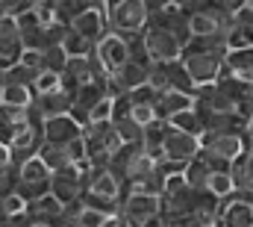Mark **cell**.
I'll list each match as a JSON object with an SVG mask.
<instances>
[{
	"label": "cell",
	"instance_id": "1",
	"mask_svg": "<svg viewBox=\"0 0 253 227\" xmlns=\"http://www.w3.org/2000/svg\"><path fill=\"white\" fill-rule=\"evenodd\" d=\"M194 110L203 118L206 133H245V124L236 115V107H233L230 95L218 83L194 89Z\"/></svg>",
	"mask_w": 253,
	"mask_h": 227
},
{
	"label": "cell",
	"instance_id": "2",
	"mask_svg": "<svg viewBox=\"0 0 253 227\" xmlns=\"http://www.w3.org/2000/svg\"><path fill=\"white\" fill-rule=\"evenodd\" d=\"M224 57H227V48L221 39H191L183 51V68L189 74V80L197 86H209L221 77V68H224Z\"/></svg>",
	"mask_w": 253,
	"mask_h": 227
},
{
	"label": "cell",
	"instance_id": "3",
	"mask_svg": "<svg viewBox=\"0 0 253 227\" xmlns=\"http://www.w3.org/2000/svg\"><path fill=\"white\" fill-rule=\"evenodd\" d=\"M121 198H124V180L109 166H85V174H83V198H80L83 204L118 216Z\"/></svg>",
	"mask_w": 253,
	"mask_h": 227
},
{
	"label": "cell",
	"instance_id": "4",
	"mask_svg": "<svg viewBox=\"0 0 253 227\" xmlns=\"http://www.w3.org/2000/svg\"><path fill=\"white\" fill-rule=\"evenodd\" d=\"M242 154H245V133H203L200 136V157L212 171H230Z\"/></svg>",
	"mask_w": 253,
	"mask_h": 227
},
{
	"label": "cell",
	"instance_id": "5",
	"mask_svg": "<svg viewBox=\"0 0 253 227\" xmlns=\"http://www.w3.org/2000/svg\"><path fill=\"white\" fill-rule=\"evenodd\" d=\"M186 21H189L191 39H221L224 42V30L230 27V15L221 12L215 0H194L186 9Z\"/></svg>",
	"mask_w": 253,
	"mask_h": 227
},
{
	"label": "cell",
	"instance_id": "6",
	"mask_svg": "<svg viewBox=\"0 0 253 227\" xmlns=\"http://www.w3.org/2000/svg\"><path fill=\"white\" fill-rule=\"evenodd\" d=\"M129 59V39L121 36V33H106L88 54V62H91V71L94 77L100 80H109V74H115L121 65Z\"/></svg>",
	"mask_w": 253,
	"mask_h": 227
},
{
	"label": "cell",
	"instance_id": "7",
	"mask_svg": "<svg viewBox=\"0 0 253 227\" xmlns=\"http://www.w3.org/2000/svg\"><path fill=\"white\" fill-rule=\"evenodd\" d=\"M83 142H85V163L88 166H109V160L115 157V151L124 145L112 121L88 124L83 130Z\"/></svg>",
	"mask_w": 253,
	"mask_h": 227
},
{
	"label": "cell",
	"instance_id": "8",
	"mask_svg": "<svg viewBox=\"0 0 253 227\" xmlns=\"http://www.w3.org/2000/svg\"><path fill=\"white\" fill-rule=\"evenodd\" d=\"M138 39H141L144 54H147L150 62H177L183 57V51H186V42L177 33H171L168 27L156 24V21H147L144 33Z\"/></svg>",
	"mask_w": 253,
	"mask_h": 227
},
{
	"label": "cell",
	"instance_id": "9",
	"mask_svg": "<svg viewBox=\"0 0 253 227\" xmlns=\"http://www.w3.org/2000/svg\"><path fill=\"white\" fill-rule=\"evenodd\" d=\"M106 18H109L112 33L132 39V36L144 33V27L150 21V9L144 6V0H115L106 6Z\"/></svg>",
	"mask_w": 253,
	"mask_h": 227
},
{
	"label": "cell",
	"instance_id": "10",
	"mask_svg": "<svg viewBox=\"0 0 253 227\" xmlns=\"http://www.w3.org/2000/svg\"><path fill=\"white\" fill-rule=\"evenodd\" d=\"M50 174L53 171L44 166V160L39 154L30 157V160H21V163H15V177H18L15 192L30 204V201H36V198L50 192Z\"/></svg>",
	"mask_w": 253,
	"mask_h": 227
},
{
	"label": "cell",
	"instance_id": "11",
	"mask_svg": "<svg viewBox=\"0 0 253 227\" xmlns=\"http://www.w3.org/2000/svg\"><path fill=\"white\" fill-rule=\"evenodd\" d=\"M42 145H44V118L33 110V115L12 133V139H9V148H12V157H15V163H21V160H30V157H36L39 151H42Z\"/></svg>",
	"mask_w": 253,
	"mask_h": 227
},
{
	"label": "cell",
	"instance_id": "12",
	"mask_svg": "<svg viewBox=\"0 0 253 227\" xmlns=\"http://www.w3.org/2000/svg\"><path fill=\"white\" fill-rule=\"evenodd\" d=\"M147 86L153 92H189L194 95V83L189 80L183 62H150V77H147Z\"/></svg>",
	"mask_w": 253,
	"mask_h": 227
},
{
	"label": "cell",
	"instance_id": "13",
	"mask_svg": "<svg viewBox=\"0 0 253 227\" xmlns=\"http://www.w3.org/2000/svg\"><path fill=\"white\" fill-rule=\"evenodd\" d=\"M162 213V198L159 195H144V192H124L121 204H118V216L129 227L144 225L147 219Z\"/></svg>",
	"mask_w": 253,
	"mask_h": 227
},
{
	"label": "cell",
	"instance_id": "14",
	"mask_svg": "<svg viewBox=\"0 0 253 227\" xmlns=\"http://www.w3.org/2000/svg\"><path fill=\"white\" fill-rule=\"evenodd\" d=\"M215 227H253V198L242 195V192H233L230 198L218 201Z\"/></svg>",
	"mask_w": 253,
	"mask_h": 227
},
{
	"label": "cell",
	"instance_id": "15",
	"mask_svg": "<svg viewBox=\"0 0 253 227\" xmlns=\"http://www.w3.org/2000/svg\"><path fill=\"white\" fill-rule=\"evenodd\" d=\"M85 166L88 163H83V166H65V169L50 174V195L59 204L71 207V204H77L83 198V174H85Z\"/></svg>",
	"mask_w": 253,
	"mask_h": 227
},
{
	"label": "cell",
	"instance_id": "16",
	"mask_svg": "<svg viewBox=\"0 0 253 227\" xmlns=\"http://www.w3.org/2000/svg\"><path fill=\"white\" fill-rule=\"evenodd\" d=\"M147 77H150V62H138V59H126L124 65L109 74L106 86L112 95H129L141 86H147Z\"/></svg>",
	"mask_w": 253,
	"mask_h": 227
},
{
	"label": "cell",
	"instance_id": "17",
	"mask_svg": "<svg viewBox=\"0 0 253 227\" xmlns=\"http://www.w3.org/2000/svg\"><path fill=\"white\" fill-rule=\"evenodd\" d=\"M200 154V139H194L189 133H183V130H174L171 124H168V130H165V142H162V160H168V163H191L194 157Z\"/></svg>",
	"mask_w": 253,
	"mask_h": 227
},
{
	"label": "cell",
	"instance_id": "18",
	"mask_svg": "<svg viewBox=\"0 0 253 227\" xmlns=\"http://www.w3.org/2000/svg\"><path fill=\"white\" fill-rule=\"evenodd\" d=\"M24 54V39H21V30H18V21L12 15H3L0 18V68H12L15 62H21Z\"/></svg>",
	"mask_w": 253,
	"mask_h": 227
},
{
	"label": "cell",
	"instance_id": "19",
	"mask_svg": "<svg viewBox=\"0 0 253 227\" xmlns=\"http://www.w3.org/2000/svg\"><path fill=\"white\" fill-rule=\"evenodd\" d=\"M71 30H74V33H80L85 42L97 45V42L109 33V18H106V9H88V12L77 15V18L71 21Z\"/></svg>",
	"mask_w": 253,
	"mask_h": 227
},
{
	"label": "cell",
	"instance_id": "20",
	"mask_svg": "<svg viewBox=\"0 0 253 227\" xmlns=\"http://www.w3.org/2000/svg\"><path fill=\"white\" fill-rule=\"evenodd\" d=\"M83 130L85 127L80 121H74L71 115H56V118L44 121V142H50V145H68V142L80 139Z\"/></svg>",
	"mask_w": 253,
	"mask_h": 227
},
{
	"label": "cell",
	"instance_id": "21",
	"mask_svg": "<svg viewBox=\"0 0 253 227\" xmlns=\"http://www.w3.org/2000/svg\"><path fill=\"white\" fill-rule=\"evenodd\" d=\"M74 107V98L71 92L56 89V92H44V95H33V110L42 115L44 121L47 118H56V115H68Z\"/></svg>",
	"mask_w": 253,
	"mask_h": 227
},
{
	"label": "cell",
	"instance_id": "22",
	"mask_svg": "<svg viewBox=\"0 0 253 227\" xmlns=\"http://www.w3.org/2000/svg\"><path fill=\"white\" fill-rule=\"evenodd\" d=\"M194 107V95L189 92H156V104H153V113L159 121H171L177 113H186Z\"/></svg>",
	"mask_w": 253,
	"mask_h": 227
},
{
	"label": "cell",
	"instance_id": "23",
	"mask_svg": "<svg viewBox=\"0 0 253 227\" xmlns=\"http://www.w3.org/2000/svg\"><path fill=\"white\" fill-rule=\"evenodd\" d=\"M62 213H65V204H59V201L47 192V195H42V198H36V201L27 204L24 219H27V222H44V225H56L59 227Z\"/></svg>",
	"mask_w": 253,
	"mask_h": 227
},
{
	"label": "cell",
	"instance_id": "24",
	"mask_svg": "<svg viewBox=\"0 0 253 227\" xmlns=\"http://www.w3.org/2000/svg\"><path fill=\"white\" fill-rule=\"evenodd\" d=\"M91 80H100V77H94L88 57L68 59V65H65V71H62V89H65V92H71V95H74L80 86H85V83H91Z\"/></svg>",
	"mask_w": 253,
	"mask_h": 227
},
{
	"label": "cell",
	"instance_id": "25",
	"mask_svg": "<svg viewBox=\"0 0 253 227\" xmlns=\"http://www.w3.org/2000/svg\"><path fill=\"white\" fill-rule=\"evenodd\" d=\"M224 74L236 77V80H245V83H253V48H245V51H227L224 57Z\"/></svg>",
	"mask_w": 253,
	"mask_h": 227
},
{
	"label": "cell",
	"instance_id": "26",
	"mask_svg": "<svg viewBox=\"0 0 253 227\" xmlns=\"http://www.w3.org/2000/svg\"><path fill=\"white\" fill-rule=\"evenodd\" d=\"M165 130H168V121H153V124H147L144 127V136H141V148H144V154L150 157V160H162V142H165Z\"/></svg>",
	"mask_w": 253,
	"mask_h": 227
},
{
	"label": "cell",
	"instance_id": "27",
	"mask_svg": "<svg viewBox=\"0 0 253 227\" xmlns=\"http://www.w3.org/2000/svg\"><path fill=\"white\" fill-rule=\"evenodd\" d=\"M233 183H236V192L253 198V154L245 151V154L233 163Z\"/></svg>",
	"mask_w": 253,
	"mask_h": 227
},
{
	"label": "cell",
	"instance_id": "28",
	"mask_svg": "<svg viewBox=\"0 0 253 227\" xmlns=\"http://www.w3.org/2000/svg\"><path fill=\"white\" fill-rule=\"evenodd\" d=\"M224 48H227V51L253 48V27H245V24H239V21L230 18V27L224 30Z\"/></svg>",
	"mask_w": 253,
	"mask_h": 227
},
{
	"label": "cell",
	"instance_id": "29",
	"mask_svg": "<svg viewBox=\"0 0 253 227\" xmlns=\"http://www.w3.org/2000/svg\"><path fill=\"white\" fill-rule=\"evenodd\" d=\"M206 192L215 198V201H224L236 192V183H233V169L230 171H209L206 177Z\"/></svg>",
	"mask_w": 253,
	"mask_h": 227
},
{
	"label": "cell",
	"instance_id": "30",
	"mask_svg": "<svg viewBox=\"0 0 253 227\" xmlns=\"http://www.w3.org/2000/svg\"><path fill=\"white\" fill-rule=\"evenodd\" d=\"M0 104L27 110V107H33V89H30V86H15V83H3V89H0Z\"/></svg>",
	"mask_w": 253,
	"mask_h": 227
},
{
	"label": "cell",
	"instance_id": "31",
	"mask_svg": "<svg viewBox=\"0 0 253 227\" xmlns=\"http://www.w3.org/2000/svg\"><path fill=\"white\" fill-rule=\"evenodd\" d=\"M174 130H183V133H189V136H194V139H200L203 133H206V127H203V118L197 115V110L191 107V110H186V113H177L171 121H168Z\"/></svg>",
	"mask_w": 253,
	"mask_h": 227
},
{
	"label": "cell",
	"instance_id": "32",
	"mask_svg": "<svg viewBox=\"0 0 253 227\" xmlns=\"http://www.w3.org/2000/svg\"><path fill=\"white\" fill-rule=\"evenodd\" d=\"M39 157L44 160V166L50 171H59V169H65V166H77V163H71L65 145H50V142H44L42 151H39Z\"/></svg>",
	"mask_w": 253,
	"mask_h": 227
},
{
	"label": "cell",
	"instance_id": "33",
	"mask_svg": "<svg viewBox=\"0 0 253 227\" xmlns=\"http://www.w3.org/2000/svg\"><path fill=\"white\" fill-rule=\"evenodd\" d=\"M59 45H62V48H65V54H68V57H71V59L88 57V54H91V48H94L91 42H85V39H83L80 33H74L71 27H68V30H65V33H62V42H59Z\"/></svg>",
	"mask_w": 253,
	"mask_h": 227
},
{
	"label": "cell",
	"instance_id": "34",
	"mask_svg": "<svg viewBox=\"0 0 253 227\" xmlns=\"http://www.w3.org/2000/svg\"><path fill=\"white\" fill-rule=\"evenodd\" d=\"M112 124H115V130H118V136H121L124 145H135V142H141V136H144V127L135 124L129 115H118V118H112Z\"/></svg>",
	"mask_w": 253,
	"mask_h": 227
},
{
	"label": "cell",
	"instance_id": "35",
	"mask_svg": "<svg viewBox=\"0 0 253 227\" xmlns=\"http://www.w3.org/2000/svg\"><path fill=\"white\" fill-rule=\"evenodd\" d=\"M209 171H212V169L206 166V160L197 154L189 166H186L183 174H186V183H189V186H194V189H206V177H209Z\"/></svg>",
	"mask_w": 253,
	"mask_h": 227
},
{
	"label": "cell",
	"instance_id": "36",
	"mask_svg": "<svg viewBox=\"0 0 253 227\" xmlns=\"http://www.w3.org/2000/svg\"><path fill=\"white\" fill-rule=\"evenodd\" d=\"M36 74H39V71L27 68L24 62H15L12 68H6V71H3V83H15V86H30V89H33V80H36Z\"/></svg>",
	"mask_w": 253,
	"mask_h": 227
},
{
	"label": "cell",
	"instance_id": "37",
	"mask_svg": "<svg viewBox=\"0 0 253 227\" xmlns=\"http://www.w3.org/2000/svg\"><path fill=\"white\" fill-rule=\"evenodd\" d=\"M56 89H62V74L42 68L33 80V95H44V92H56Z\"/></svg>",
	"mask_w": 253,
	"mask_h": 227
},
{
	"label": "cell",
	"instance_id": "38",
	"mask_svg": "<svg viewBox=\"0 0 253 227\" xmlns=\"http://www.w3.org/2000/svg\"><path fill=\"white\" fill-rule=\"evenodd\" d=\"M42 59H44V68H47V71H56V74H62L71 57L65 54L62 45H47V48L42 51Z\"/></svg>",
	"mask_w": 253,
	"mask_h": 227
},
{
	"label": "cell",
	"instance_id": "39",
	"mask_svg": "<svg viewBox=\"0 0 253 227\" xmlns=\"http://www.w3.org/2000/svg\"><path fill=\"white\" fill-rule=\"evenodd\" d=\"M212 222H215L212 213H183V216H171L168 227H206V225H212Z\"/></svg>",
	"mask_w": 253,
	"mask_h": 227
},
{
	"label": "cell",
	"instance_id": "40",
	"mask_svg": "<svg viewBox=\"0 0 253 227\" xmlns=\"http://www.w3.org/2000/svg\"><path fill=\"white\" fill-rule=\"evenodd\" d=\"M112 107H115V95H103L91 110H88V124H97V121H112ZM85 124V127H88Z\"/></svg>",
	"mask_w": 253,
	"mask_h": 227
},
{
	"label": "cell",
	"instance_id": "41",
	"mask_svg": "<svg viewBox=\"0 0 253 227\" xmlns=\"http://www.w3.org/2000/svg\"><path fill=\"white\" fill-rule=\"evenodd\" d=\"M0 204H3V210H6L9 219H24V213H27V201L18 192H9L6 198H0Z\"/></svg>",
	"mask_w": 253,
	"mask_h": 227
},
{
	"label": "cell",
	"instance_id": "42",
	"mask_svg": "<svg viewBox=\"0 0 253 227\" xmlns=\"http://www.w3.org/2000/svg\"><path fill=\"white\" fill-rule=\"evenodd\" d=\"M21 62H24L27 68H33V71H42V68H44V59H42V51H39V48H24Z\"/></svg>",
	"mask_w": 253,
	"mask_h": 227
},
{
	"label": "cell",
	"instance_id": "43",
	"mask_svg": "<svg viewBox=\"0 0 253 227\" xmlns=\"http://www.w3.org/2000/svg\"><path fill=\"white\" fill-rule=\"evenodd\" d=\"M27 6H30L27 0H0V18H3V15H12V18H15V15L24 12Z\"/></svg>",
	"mask_w": 253,
	"mask_h": 227
},
{
	"label": "cell",
	"instance_id": "44",
	"mask_svg": "<svg viewBox=\"0 0 253 227\" xmlns=\"http://www.w3.org/2000/svg\"><path fill=\"white\" fill-rule=\"evenodd\" d=\"M15 169V157H12V148L6 142H0V171Z\"/></svg>",
	"mask_w": 253,
	"mask_h": 227
},
{
	"label": "cell",
	"instance_id": "45",
	"mask_svg": "<svg viewBox=\"0 0 253 227\" xmlns=\"http://www.w3.org/2000/svg\"><path fill=\"white\" fill-rule=\"evenodd\" d=\"M215 3H218V9H221V12H227V15L233 18L239 9H245V3H248V0H215Z\"/></svg>",
	"mask_w": 253,
	"mask_h": 227
},
{
	"label": "cell",
	"instance_id": "46",
	"mask_svg": "<svg viewBox=\"0 0 253 227\" xmlns=\"http://www.w3.org/2000/svg\"><path fill=\"white\" fill-rule=\"evenodd\" d=\"M233 21H239V24H245V27H253V9L245 3V9H239V12L233 15Z\"/></svg>",
	"mask_w": 253,
	"mask_h": 227
},
{
	"label": "cell",
	"instance_id": "47",
	"mask_svg": "<svg viewBox=\"0 0 253 227\" xmlns=\"http://www.w3.org/2000/svg\"><path fill=\"white\" fill-rule=\"evenodd\" d=\"M138 227H168V219H165V213H159V216L147 219L144 225H138Z\"/></svg>",
	"mask_w": 253,
	"mask_h": 227
},
{
	"label": "cell",
	"instance_id": "48",
	"mask_svg": "<svg viewBox=\"0 0 253 227\" xmlns=\"http://www.w3.org/2000/svg\"><path fill=\"white\" fill-rule=\"evenodd\" d=\"M144 6H147L150 12H159V9H165V6H171V0H144Z\"/></svg>",
	"mask_w": 253,
	"mask_h": 227
},
{
	"label": "cell",
	"instance_id": "49",
	"mask_svg": "<svg viewBox=\"0 0 253 227\" xmlns=\"http://www.w3.org/2000/svg\"><path fill=\"white\" fill-rule=\"evenodd\" d=\"M106 227H129V225H126V222L121 219V216H112V219H109V225H106Z\"/></svg>",
	"mask_w": 253,
	"mask_h": 227
},
{
	"label": "cell",
	"instance_id": "50",
	"mask_svg": "<svg viewBox=\"0 0 253 227\" xmlns=\"http://www.w3.org/2000/svg\"><path fill=\"white\" fill-rule=\"evenodd\" d=\"M191 3H194V0H171V6H177V9H183V12L189 9Z\"/></svg>",
	"mask_w": 253,
	"mask_h": 227
},
{
	"label": "cell",
	"instance_id": "51",
	"mask_svg": "<svg viewBox=\"0 0 253 227\" xmlns=\"http://www.w3.org/2000/svg\"><path fill=\"white\" fill-rule=\"evenodd\" d=\"M12 225V219L6 216V210H3V204H0V227H9Z\"/></svg>",
	"mask_w": 253,
	"mask_h": 227
},
{
	"label": "cell",
	"instance_id": "52",
	"mask_svg": "<svg viewBox=\"0 0 253 227\" xmlns=\"http://www.w3.org/2000/svg\"><path fill=\"white\" fill-rule=\"evenodd\" d=\"M245 151L253 154V133H245Z\"/></svg>",
	"mask_w": 253,
	"mask_h": 227
},
{
	"label": "cell",
	"instance_id": "53",
	"mask_svg": "<svg viewBox=\"0 0 253 227\" xmlns=\"http://www.w3.org/2000/svg\"><path fill=\"white\" fill-rule=\"evenodd\" d=\"M24 227H56V225H44V222H27V219H24Z\"/></svg>",
	"mask_w": 253,
	"mask_h": 227
},
{
	"label": "cell",
	"instance_id": "54",
	"mask_svg": "<svg viewBox=\"0 0 253 227\" xmlns=\"http://www.w3.org/2000/svg\"><path fill=\"white\" fill-rule=\"evenodd\" d=\"M245 133H253V115L248 118V124H245Z\"/></svg>",
	"mask_w": 253,
	"mask_h": 227
},
{
	"label": "cell",
	"instance_id": "55",
	"mask_svg": "<svg viewBox=\"0 0 253 227\" xmlns=\"http://www.w3.org/2000/svg\"><path fill=\"white\" fill-rule=\"evenodd\" d=\"M248 6H251V9H253V0H248Z\"/></svg>",
	"mask_w": 253,
	"mask_h": 227
},
{
	"label": "cell",
	"instance_id": "56",
	"mask_svg": "<svg viewBox=\"0 0 253 227\" xmlns=\"http://www.w3.org/2000/svg\"><path fill=\"white\" fill-rule=\"evenodd\" d=\"M109 3H115V0H106V6H109Z\"/></svg>",
	"mask_w": 253,
	"mask_h": 227
},
{
	"label": "cell",
	"instance_id": "57",
	"mask_svg": "<svg viewBox=\"0 0 253 227\" xmlns=\"http://www.w3.org/2000/svg\"><path fill=\"white\" fill-rule=\"evenodd\" d=\"M206 227H215V222H212V225H206Z\"/></svg>",
	"mask_w": 253,
	"mask_h": 227
},
{
	"label": "cell",
	"instance_id": "58",
	"mask_svg": "<svg viewBox=\"0 0 253 227\" xmlns=\"http://www.w3.org/2000/svg\"><path fill=\"white\" fill-rule=\"evenodd\" d=\"M27 3H36V0H27Z\"/></svg>",
	"mask_w": 253,
	"mask_h": 227
},
{
	"label": "cell",
	"instance_id": "59",
	"mask_svg": "<svg viewBox=\"0 0 253 227\" xmlns=\"http://www.w3.org/2000/svg\"><path fill=\"white\" fill-rule=\"evenodd\" d=\"M56 3H59V0H56Z\"/></svg>",
	"mask_w": 253,
	"mask_h": 227
}]
</instances>
